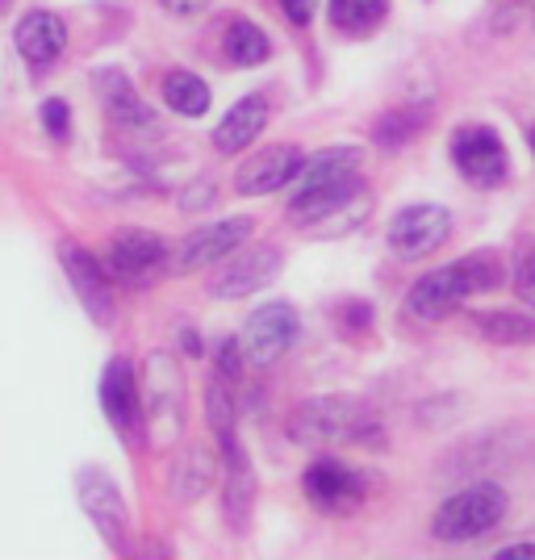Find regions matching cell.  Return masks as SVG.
<instances>
[{
    "label": "cell",
    "instance_id": "obj_5",
    "mask_svg": "<svg viewBox=\"0 0 535 560\" xmlns=\"http://www.w3.org/2000/svg\"><path fill=\"white\" fill-rule=\"evenodd\" d=\"M75 486H80V506L96 523L101 539L114 552H126V523H130V514H126V502H121V490L114 486V477L101 472V468H80Z\"/></svg>",
    "mask_w": 535,
    "mask_h": 560
},
{
    "label": "cell",
    "instance_id": "obj_15",
    "mask_svg": "<svg viewBox=\"0 0 535 560\" xmlns=\"http://www.w3.org/2000/svg\"><path fill=\"white\" fill-rule=\"evenodd\" d=\"M101 410L114 422L117 435H135L139 427V385H135V369L130 360H109L101 373Z\"/></svg>",
    "mask_w": 535,
    "mask_h": 560
},
{
    "label": "cell",
    "instance_id": "obj_9",
    "mask_svg": "<svg viewBox=\"0 0 535 560\" xmlns=\"http://www.w3.org/2000/svg\"><path fill=\"white\" fill-rule=\"evenodd\" d=\"M298 339V310L289 302H268L243 327V351L252 364H272Z\"/></svg>",
    "mask_w": 535,
    "mask_h": 560
},
{
    "label": "cell",
    "instance_id": "obj_35",
    "mask_svg": "<svg viewBox=\"0 0 535 560\" xmlns=\"http://www.w3.org/2000/svg\"><path fill=\"white\" fill-rule=\"evenodd\" d=\"M0 4H4V0H0Z\"/></svg>",
    "mask_w": 535,
    "mask_h": 560
},
{
    "label": "cell",
    "instance_id": "obj_21",
    "mask_svg": "<svg viewBox=\"0 0 535 560\" xmlns=\"http://www.w3.org/2000/svg\"><path fill=\"white\" fill-rule=\"evenodd\" d=\"M477 330L489 343H535V318L532 314H514V310H493V314H477L473 318Z\"/></svg>",
    "mask_w": 535,
    "mask_h": 560
},
{
    "label": "cell",
    "instance_id": "obj_12",
    "mask_svg": "<svg viewBox=\"0 0 535 560\" xmlns=\"http://www.w3.org/2000/svg\"><path fill=\"white\" fill-rule=\"evenodd\" d=\"M280 252L277 247H252V252H234V259L213 277L210 293L218 302H234V298H247L268 289V280H277L280 272Z\"/></svg>",
    "mask_w": 535,
    "mask_h": 560
},
{
    "label": "cell",
    "instance_id": "obj_4",
    "mask_svg": "<svg viewBox=\"0 0 535 560\" xmlns=\"http://www.w3.org/2000/svg\"><path fill=\"white\" fill-rule=\"evenodd\" d=\"M452 234V213L443 206H406L389 222V252L397 259H422L440 252Z\"/></svg>",
    "mask_w": 535,
    "mask_h": 560
},
{
    "label": "cell",
    "instance_id": "obj_10",
    "mask_svg": "<svg viewBox=\"0 0 535 560\" xmlns=\"http://www.w3.org/2000/svg\"><path fill=\"white\" fill-rule=\"evenodd\" d=\"M364 493H369V481L360 472H351L348 465L330 460V456H323V460H314V465L305 468V498L323 514L356 511L364 502Z\"/></svg>",
    "mask_w": 535,
    "mask_h": 560
},
{
    "label": "cell",
    "instance_id": "obj_16",
    "mask_svg": "<svg viewBox=\"0 0 535 560\" xmlns=\"http://www.w3.org/2000/svg\"><path fill=\"white\" fill-rule=\"evenodd\" d=\"M93 84H96L101 105H105V114L114 117L117 126H126V130H151V126H155V109L130 89V80H126L117 68L96 71Z\"/></svg>",
    "mask_w": 535,
    "mask_h": 560
},
{
    "label": "cell",
    "instance_id": "obj_29",
    "mask_svg": "<svg viewBox=\"0 0 535 560\" xmlns=\"http://www.w3.org/2000/svg\"><path fill=\"white\" fill-rule=\"evenodd\" d=\"M514 293L535 310V247L519 259V272H514Z\"/></svg>",
    "mask_w": 535,
    "mask_h": 560
},
{
    "label": "cell",
    "instance_id": "obj_24",
    "mask_svg": "<svg viewBox=\"0 0 535 560\" xmlns=\"http://www.w3.org/2000/svg\"><path fill=\"white\" fill-rule=\"evenodd\" d=\"M206 415H210L213 435H234V394L226 389V376H213L206 389Z\"/></svg>",
    "mask_w": 535,
    "mask_h": 560
},
{
    "label": "cell",
    "instance_id": "obj_22",
    "mask_svg": "<svg viewBox=\"0 0 535 560\" xmlns=\"http://www.w3.org/2000/svg\"><path fill=\"white\" fill-rule=\"evenodd\" d=\"M226 55H231L234 68H259L268 59V38L256 22L247 18H234L231 30H226Z\"/></svg>",
    "mask_w": 535,
    "mask_h": 560
},
{
    "label": "cell",
    "instance_id": "obj_19",
    "mask_svg": "<svg viewBox=\"0 0 535 560\" xmlns=\"http://www.w3.org/2000/svg\"><path fill=\"white\" fill-rule=\"evenodd\" d=\"M351 201H360V176L356 180H344V185H326V188H310V192H298L289 201V218L302 226V222H326L335 210H344Z\"/></svg>",
    "mask_w": 535,
    "mask_h": 560
},
{
    "label": "cell",
    "instance_id": "obj_33",
    "mask_svg": "<svg viewBox=\"0 0 535 560\" xmlns=\"http://www.w3.org/2000/svg\"><path fill=\"white\" fill-rule=\"evenodd\" d=\"M185 348L193 351V355H197V351H201V343H197V335H193V330H185Z\"/></svg>",
    "mask_w": 535,
    "mask_h": 560
},
{
    "label": "cell",
    "instance_id": "obj_11",
    "mask_svg": "<svg viewBox=\"0 0 535 560\" xmlns=\"http://www.w3.org/2000/svg\"><path fill=\"white\" fill-rule=\"evenodd\" d=\"M452 160L461 167V176L477 188L502 185V176H507V147L489 126H465L452 142Z\"/></svg>",
    "mask_w": 535,
    "mask_h": 560
},
{
    "label": "cell",
    "instance_id": "obj_27",
    "mask_svg": "<svg viewBox=\"0 0 535 560\" xmlns=\"http://www.w3.org/2000/svg\"><path fill=\"white\" fill-rule=\"evenodd\" d=\"M243 364H247L243 339H226V343L218 348V376H226V381H239V376H243Z\"/></svg>",
    "mask_w": 535,
    "mask_h": 560
},
{
    "label": "cell",
    "instance_id": "obj_20",
    "mask_svg": "<svg viewBox=\"0 0 535 560\" xmlns=\"http://www.w3.org/2000/svg\"><path fill=\"white\" fill-rule=\"evenodd\" d=\"M163 101H167V109H176V114L201 117L210 109V84H206L201 75H193V71H167V75H163Z\"/></svg>",
    "mask_w": 535,
    "mask_h": 560
},
{
    "label": "cell",
    "instance_id": "obj_3",
    "mask_svg": "<svg viewBox=\"0 0 535 560\" xmlns=\"http://www.w3.org/2000/svg\"><path fill=\"white\" fill-rule=\"evenodd\" d=\"M163 268H167V243L151 231L114 234V243L105 252V272L114 280H121V284H135V289L151 284Z\"/></svg>",
    "mask_w": 535,
    "mask_h": 560
},
{
    "label": "cell",
    "instance_id": "obj_8",
    "mask_svg": "<svg viewBox=\"0 0 535 560\" xmlns=\"http://www.w3.org/2000/svg\"><path fill=\"white\" fill-rule=\"evenodd\" d=\"M468 293H477V289H473V277H468V264L461 259V264H447V268H435V272L415 280L406 305L422 323H440L452 310H461Z\"/></svg>",
    "mask_w": 535,
    "mask_h": 560
},
{
    "label": "cell",
    "instance_id": "obj_32",
    "mask_svg": "<svg viewBox=\"0 0 535 560\" xmlns=\"http://www.w3.org/2000/svg\"><path fill=\"white\" fill-rule=\"evenodd\" d=\"M498 560H535V544H507L493 552Z\"/></svg>",
    "mask_w": 535,
    "mask_h": 560
},
{
    "label": "cell",
    "instance_id": "obj_26",
    "mask_svg": "<svg viewBox=\"0 0 535 560\" xmlns=\"http://www.w3.org/2000/svg\"><path fill=\"white\" fill-rule=\"evenodd\" d=\"M419 126H422L419 114H385L376 121V142H381V147H402Z\"/></svg>",
    "mask_w": 535,
    "mask_h": 560
},
{
    "label": "cell",
    "instance_id": "obj_2",
    "mask_svg": "<svg viewBox=\"0 0 535 560\" xmlns=\"http://www.w3.org/2000/svg\"><path fill=\"white\" fill-rule=\"evenodd\" d=\"M507 506H511L507 490L493 486V481H481V486L452 493L431 518V532L440 544H468V539L489 536L507 518Z\"/></svg>",
    "mask_w": 535,
    "mask_h": 560
},
{
    "label": "cell",
    "instance_id": "obj_23",
    "mask_svg": "<svg viewBox=\"0 0 535 560\" xmlns=\"http://www.w3.org/2000/svg\"><path fill=\"white\" fill-rule=\"evenodd\" d=\"M389 0H330V22L348 34H369L385 22Z\"/></svg>",
    "mask_w": 535,
    "mask_h": 560
},
{
    "label": "cell",
    "instance_id": "obj_7",
    "mask_svg": "<svg viewBox=\"0 0 535 560\" xmlns=\"http://www.w3.org/2000/svg\"><path fill=\"white\" fill-rule=\"evenodd\" d=\"M59 264H63V272H68L80 305L93 314L101 327H109L114 323V289H109V272L101 268V259L93 252H84L80 243L63 238L59 243Z\"/></svg>",
    "mask_w": 535,
    "mask_h": 560
},
{
    "label": "cell",
    "instance_id": "obj_6",
    "mask_svg": "<svg viewBox=\"0 0 535 560\" xmlns=\"http://www.w3.org/2000/svg\"><path fill=\"white\" fill-rule=\"evenodd\" d=\"M252 238V218H222V222H210L201 231H193L176 247V259H172V272H201L206 264H218V259L234 256L243 243Z\"/></svg>",
    "mask_w": 535,
    "mask_h": 560
},
{
    "label": "cell",
    "instance_id": "obj_13",
    "mask_svg": "<svg viewBox=\"0 0 535 560\" xmlns=\"http://www.w3.org/2000/svg\"><path fill=\"white\" fill-rule=\"evenodd\" d=\"M302 167H305L302 147H289V142H280V147H268L264 155H252L247 164L239 167V176H234V188H239L243 197H264V192H277V188L293 185Z\"/></svg>",
    "mask_w": 535,
    "mask_h": 560
},
{
    "label": "cell",
    "instance_id": "obj_18",
    "mask_svg": "<svg viewBox=\"0 0 535 560\" xmlns=\"http://www.w3.org/2000/svg\"><path fill=\"white\" fill-rule=\"evenodd\" d=\"M356 176H360V151L356 147H330L323 155L305 160V167L298 172V192L344 185V180H356Z\"/></svg>",
    "mask_w": 535,
    "mask_h": 560
},
{
    "label": "cell",
    "instance_id": "obj_31",
    "mask_svg": "<svg viewBox=\"0 0 535 560\" xmlns=\"http://www.w3.org/2000/svg\"><path fill=\"white\" fill-rule=\"evenodd\" d=\"M163 9H167L172 18H197V13L210 9V0H163Z\"/></svg>",
    "mask_w": 535,
    "mask_h": 560
},
{
    "label": "cell",
    "instance_id": "obj_28",
    "mask_svg": "<svg viewBox=\"0 0 535 560\" xmlns=\"http://www.w3.org/2000/svg\"><path fill=\"white\" fill-rule=\"evenodd\" d=\"M43 126H47L50 139H68V126H71L68 101H59V96H50V101H43Z\"/></svg>",
    "mask_w": 535,
    "mask_h": 560
},
{
    "label": "cell",
    "instance_id": "obj_34",
    "mask_svg": "<svg viewBox=\"0 0 535 560\" xmlns=\"http://www.w3.org/2000/svg\"><path fill=\"white\" fill-rule=\"evenodd\" d=\"M527 142H532V155H535V126H532V135H527Z\"/></svg>",
    "mask_w": 535,
    "mask_h": 560
},
{
    "label": "cell",
    "instance_id": "obj_30",
    "mask_svg": "<svg viewBox=\"0 0 535 560\" xmlns=\"http://www.w3.org/2000/svg\"><path fill=\"white\" fill-rule=\"evenodd\" d=\"M280 9H284V18L293 25H305L314 18V9H318V0H280Z\"/></svg>",
    "mask_w": 535,
    "mask_h": 560
},
{
    "label": "cell",
    "instance_id": "obj_17",
    "mask_svg": "<svg viewBox=\"0 0 535 560\" xmlns=\"http://www.w3.org/2000/svg\"><path fill=\"white\" fill-rule=\"evenodd\" d=\"M264 126H268V101H264L259 93L243 96L231 114L218 121V130H213V147H218V151H226V155L247 151V147L264 135Z\"/></svg>",
    "mask_w": 535,
    "mask_h": 560
},
{
    "label": "cell",
    "instance_id": "obj_14",
    "mask_svg": "<svg viewBox=\"0 0 535 560\" xmlns=\"http://www.w3.org/2000/svg\"><path fill=\"white\" fill-rule=\"evenodd\" d=\"M13 43H18V55H22L30 68L43 71L68 47V25L59 22L55 13H47V9H34V13H25L22 22H18Z\"/></svg>",
    "mask_w": 535,
    "mask_h": 560
},
{
    "label": "cell",
    "instance_id": "obj_1",
    "mask_svg": "<svg viewBox=\"0 0 535 560\" xmlns=\"http://www.w3.org/2000/svg\"><path fill=\"white\" fill-rule=\"evenodd\" d=\"M376 427L373 410L351 401V397H314L293 410L289 435L305 447H335L351 444V440H369V431Z\"/></svg>",
    "mask_w": 535,
    "mask_h": 560
},
{
    "label": "cell",
    "instance_id": "obj_25",
    "mask_svg": "<svg viewBox=\"0 0 535 560\" xmlns=\"http://www.w3.org/2000/svg\"><path fill=\"white\" fill-rule=\"evenodd\" d=\"M213 481V460H210V452H201V447H193L185 456V465H181V498H197V493H206V486Z\"/></svg>",
    "mask_w": 535,
    "mask_h": 560
}]
</instances>
